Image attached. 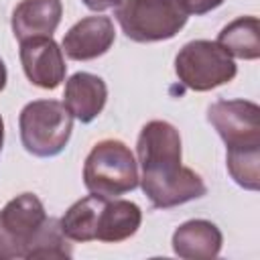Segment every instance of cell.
Segmentation results:
<instances>
[{
    "label": "cell",
    "instance_id": "4fadbf2b",
    "mask_svg": "<svg viewBox=\"0 0 260 260\" xmlns=\"http://www.w3.org/2000/svg\"><path fill=\"white\" fill-rule=\"evenodd\" d=\"M142 221V211L136 203L126 199H104L98 225H95V240L100 242H122L136 234Z\"/></svg>",
    "mask_w": 260,
    "mask_h": 260
},
{
    "label": "cell",
    "instance_id": "52a82bcc",
    "mask_svg": "<svg viewBox=\"0 0 260 260\" xmlns=\"http://www.w3.org/2000/svg\"><path fill=\"white\" fill-rule=\"evenodd\" d=\"M207 120L225 148H260V108L248 100H219L207 108Z\"/></svg>",
    "mask_w": 260,
    "mask_h": 260
},
{
    "label": "cell",
    "instance_id": "7a4b0ae2",
    "mask_svg": "<svg viewBox=\"0 0 260 260\" xmlns=\"http://www.w3.org/2000/svg\"><path fill=\"white\" fill-rule=\"evenodd\" d=\"M138 165L122 140L98 142L83 165V183L91 195L114 199L138 187Z\"/></svg>",
    "mask_w": 260,
    "mask_h": 260
},
{
    "label": "cell",
    "instance_id": "ffe728a7",
    "mask_svg": "<svg viewBox=\"0 0 260 260\" xmlns=\"http://www.w3.org/2000/svg\"><path fill=\"white\" fill-rule=\"evenodd\" d=\"M6 77H8V73H6V65H4V61L0 59V91L6 87Z\"/></svg>",
    "mask_w": 260,
    "mask_h": 260
},
{
    "label": "cell",
    "instance_id": "7c38bea8",
    "mask_svg": "<svg viewBox=\"0 0 260 260\" xmlns=\"http://www.w3.org/2000/svg\"><path fill=\"white\" fill-rule=\"evenodd\" d=\"M61 0H22L12 12V32L18 41L51 37L61 22Z\"/></svg>",
    "mask_w": 260,
    "mask_h": 260
},
{
    "label": "cell",
    "instance_id": "30bf717a",
    "mask_svg": "<svg viewBox=\"0 0 260 260\" xmlns=\"http://www.w3.org/2000/svg\"><path fill=\"white\" fill-rule=\"evenodd\" d=\"M106 100H108V87L104 79L93 73L79 71L71 75L65 83L63 104L69 110V114L83 124L95 120L102 114Z\"/></svg>",
    "mask_w": 260,
    "mask_h": 260
},
{
    "label": "cell",
    "instance_id": "3957f363",
    "mask_svg": "<svg viewBox=\"0 0 260 260\" xmlns=\"http://www.w3.org/2000/svg\"><path fill=\"white\" fill-rule=\"evenodd\" d=\"M18 128L24 150L47 158L59 154L67 146L73 130V116L63 102L37 100L22 108Z\"/></svg>",
    "mask_w": 260,
    "mask_h": 260
},
{
    "label": "cell",
    "instance_id": "8992f818",
    "mask_svg": "<svg viewBox=\"0 0 260 260\" xmlns=\"http://www.w3.org/2000/svg\"><path fill=\"white\" fill-rule=\"evenodd\" d=\"M47 213L35 193H22L0 209V260L24 258Z\"/></svg>",
    "mask_w": 260,
    "mask_h": 260
},
{
    "label": "cell",
    "instance_id": "277c9868",
    "mask_svg": "<svg viewBox=\"0 0 260 260\" xmlns=\"http://www.w3.org/2000/svg\"><path fill=\"white\" fill-rule=\"evenodd\" d=\"M116 18L130 41L156 43L173 39L189 14L181 0H124Z\"/></svg>",
    "mask_w": 260,
    "mask_h": 260
},
{
    "label": "cell",
    "instance_id": "5bb4252c",
    "mask_svg": "<svg viewBox=\"0 0 260 260\" xmlns=\"http://www.w3.org/2000/svg\"><path fill=\"white\" fill-rule=\"evenodd\" d=\"M230 57L254 61L260 57V22L256 16H240L225 24L215 41Z\"/></svg>",
    "mask_w": 260,
    "mask_h": 260
},
{
    "label": "cell",
    "instance_id": "9c48e42d",
    "mask_svg": "<svg viewBox=\"0 0 260 260\" xmlns=\"http://www.w3.org/2000/svg\"><path fill=\"white\" fill-rule=\"evenodd\" d=\"M114 39L116 28L110 16H85L65 32L61 51L73 61H89L108 53Z\"/></svg>",
    "mask_w": 260,
    "mask_h": 260
},
{
    "label": "cell",
    "instance_id": "d6986e66",
    "mask_svg": "<svg viewBox=\"0 0 260 260\" xmlns=\"http://www.w3.org/2000/svg\"><path fill=\"white\" fill-rule=\"evenodd\" d=\"M89 10H95V12H102V10H108V8H116L120 6L124 0H81Z\"/></svg>",
    "mask_w": 260,
    "mask_h": 260
},
{
    "label": "cell",
    "instance_id": "9a60e30c",
    "mask_svg": "<svg viewBox=\"0 0 260 260\" xmlns=\"http://www.w3.org/2000/svg\"><path fill=\"white\" fill-rule=\"evenodd\" d=\"M106 197L100 195H87L79 201H75L65 215L59 219L63 234L67 240L73 242H91L95 240V225H98V213Z\"/></svg>",
    "mask_w": 260,
    "mask_h": 260
},
{
    "label": "cell",
    "instance_id": "8fae6325",
    "mask_svg": "<svg viewBox=\"0 0 260 260\" xmlns=\"http://www.w3.org/2000/svg\"><path fill=\"white\" fill-rule=\"evenodd\" d=\"M221 232L207 219H189L173 234V252L185 260H211L221 250Z\"/></svg>",
    "mask_w": 260,
    "mask_h": 260
},
{
    "label": "cell",
    "instance_id": "44dd1931",
    "mask_svg": "<svg viewBox=\"0 0 260 260\" xmlns=\"http://www.w3.org/2000/svg\"><path fill=\"white\" fill-rule=\"evenodd\" d=\"M2 142H4V120L0 116V150H2Z\"/></svg>",
    "mask_w": 260,
    "mask_h": 260
},
{
    "label": "cell",
    "instance_id": "e0dca14e",
    "mask_svg": "<svg viewBox=\"0 0 260 260\" xmlns=\"http://www.w3.org/2000/svg\"><path fill=\"white\" fill-rule=\"evenodd\" d=\"M260 148H232L225 154V165L232 179L250 191H258L260 187Z\"/></svg>",
    "mask_w": 260,
    "mask_h": 260
},
{
    "label": "cell",
    "instance_id": "ba28073f",
    "mask_svg": "<svg viewBox=\"0 0 260 260\" xmlns=\"http://www.w3.org/2000/svg\"><path fill=\"white\" fill-rule=\"evenodd\" d=\"M20 63L30 83L43 89H55L65 79V59L53 37H32L20 41Z\"/></svg>",
    "mask_w": 260,
    "mask_h": 260
},
{
    "label": "cell",
    "instance_id": "ac0fdd59",
    "mask_svg": "<svg viewBox=\"0 0 260 260\" xmlns=\"http://www.w3.org/2000/svg\"><path fill=\"white\" fill-rule=\"evenodd\" d=\"M181 2L185 6L187 14H195V16L207 14V12H211L223 4V0H181Z\"/></svg>",
    "mask_w": 260,
    "mask_h": 260
},
{
    "label": "cell",
    "instance_id": "2e32d148",
    "mask_svg": "<svg viewBox=\"0 0 260 260\" xmlns=\"http://www.w3.org/2000/svg\"><path fill=\"white\" fill-rule=\"evenodd\" d=\"M24 258H71V244L61 230L59 219L47 217L37 236L32 238Z\"/></svg>",
    "mask_w": 260,
    "mask_h": 260
},
{
    "label": "cell",
    "instance_id": "5b68a950",
    "mask_svg": "<svg viewBox=\"0 0 260 260\" xmlns=\"http://www.w3.org/2000/svg\"><path fill=\"white\" fill-rule=\"evenodd\" d=\"M179 81L193 91H209L236 77L234 59L213 41H191L175 57Z\"/></svg>",
    "mask_w": 260,
    "mask_h": 260
},
{
    "label": "cell",
    "instance_id": "6da1fadb",
    "mask_svg": "<svg viewBox=\"0 0 260 260\" xmlns=\"http://www.w3.org/2000/svg\"><path fill=\"white\" fill-rule=\"evenodd\" d=\"M136 152L142 167L138 181L154 207L169 209L207 193L203 179L193 169L181 165V136L173 124L165 120L144 124Z\"/></svg>",
    "mask_w": 260,
    "mask_h": 260
}]
</instances>
